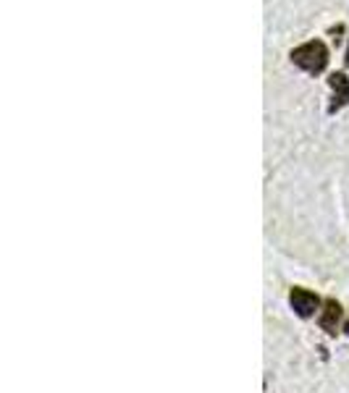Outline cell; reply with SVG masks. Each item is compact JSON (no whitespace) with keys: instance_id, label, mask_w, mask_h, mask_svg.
<instances>
[{"instance_id":"7a4b0ae2","label":"cell","mask_w":349,"mask_h":393,"mask_svg":"<svg viewBox=\"0 0 349 393\" xmlns=\"http://www.w3.org/2000/svg\"><path fill=\"white\" fill-rule=\"evenodd\" d=\"M331 90H333V102H331V113L333 110H339L344 108L349 102V79H347V73H331Z\"/></svg>"},{"instance_id":"6da1fadb","label":"cell","mask_w":349,"mask_h":393,"mask_svg":"<svg viewBox=\"0 0 349 393\" xmlns=\"http://www.w3.org/2000/svg\"><path fill=\"white\" fill-rule=\"evenodd\" d=\"M289 58L297 68L315 76V73H323V68L329 66V47L323 45L321 40H307L300 47H294Z\"/></svg>"}]
</instances>
